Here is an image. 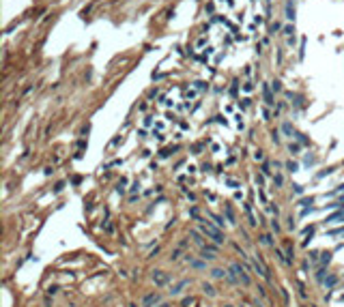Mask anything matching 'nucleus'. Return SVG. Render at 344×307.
Returning <instances> with one entry per match:
<instances>
[{"mask_svg":"<svg viewBox=\"0 0 344 307\" xmlns=\"http://www.w3.org/2000/svg\"><path fill=\"white\" fill-rule=\"evenodd\" d=\"M271 228H273L275 232H280V223H278V219H271Z\"/></svg>","mask_w":344,"mask_h":307,"instance_id":"obj_37","label":"nucleus"},{"mask_svg":"<svg viewBox=\"0 0 344 307\" xmlns=\"http://www.w3.org/2000/svg\"><path fill=\"white\" fill-rule=\"evenodd\" d=\"M187 286H189V281H187V279H181V281L176 283V286H172V288H170V296H179L181 292H183V288H187Z\"/></svg>","mask_w":344,"mask_h":307,"instance_id":"obj_4","label":"nucleus"},{"mask_svg":"<svg viewBox=\"0 0 344 307\" xmlns=\"http://www.w3.org/2000/svg\"><path fill=\"white\" fill-rule=\"evenodd\" d=\"M56 290H58V286H49V288H47L49 294H56Z\"/></svg>","mask_w":344,"mask_h":307,"instance_id":"obj_42","label":"nucleus"},{"mask_svg":"<svg viewBox=\"0 0 344 307\" xmlns=\"http://www.w3.org/2000/svg\"><path fill=\"white\" fill-rule=\"evenodd\" d=\"M282 131L286 133L288 138H293V133H295V129H293V125H291V123H284V125H282Z\"/></svg>","mask_w":344,"mask_h":307,"instance_id":"obj_18","label":"nucleus"},{"mask_svg":"<svg viewBox=\"0 0 344 307\" xmlns=\"http://www.w3.org/2000/svg\"><path fill=\"white\" fill-rule=\"evenodd\" d=\"M239 105H241V107H243V110H245V107H247V105H250V99H243V103H239Z\"/></svg>","mask_w":344,"mask_h":307,"instance_id":"obj_43","label":"nucleus"},{"mask_svg":"<svg viewBox=\"0 0 344 307\" xmlns=\"http://www.w3.org/2000/svg\"><path fill=\"white\" fill-rule=\"evenodd\" d=\"M312 202H314V198H312V196H310V198H301V200L297 202V206H310Z\"/></svg>","mask_w":344,"mask_h":307,"instance_id":"obj_22","label":"nucleus"},{"mask_svg":"<svg viewBox=\"0 0 344 307\" xmlns=\"http://www.w3.org/2000/svg\"><path fill=\"white\" fill-rule=\"evenodd\" d=\"M256 161H262V159H265V155H262V150H256Z\"/></svg>","mask_w":344,"mask_h":307,"instance_id":"obj_40","label":"nucleus"},{"mask_svg":"<svg viewBox=\"0 0 344 307\" xmlns=\"http://www.w3.org/2000/svg\"><path fill=\"white\" fill-rule=\"evenodd\" d=\"M157 307H170V303H159Z\"/></svg>","mask_w":344,"mask_h":307,"instance_id":"obj_46","label":"nucleus"},{"mask_svg":"<svg viewBox=\"0 0 344 307\" xmlns=\"http://www.w3.org/2000/svg\"><path fill=\"white\" fill-rule=\"evenodd\" d=\"M273 185H275V187H282V185H284V176L282 174H275L273 176Z\"/></svg>","mask_w":344,"mask_h":307,"instance_id":"obj_25","label":"nucleus"},{"mask_svg":"<svg viewBox=\"0 0 344 307\" xmlns=\"http://www.w3.org/2000/svg\"><path fill=\"white\" fill-rule=\"evenodd\" d=\"M200 221V228H202V232L207 234V236L211 238V241H215L217 245H224V241L226 238L221 236V232H219V228H213V225H209V223H205V219H198Z\"/></svg>","mask_w":344,"mask_h":307,"instance_id":"obj_1","label":"nucleus"},{"mask_svg":"<svg viewBox=\"0 0 344 307\" xmlns=\"http://www.w3.org/2000/svg\"><path fill=\"white\" fill-rule=\"evenodd\" d=\"M293 32H295V28H293V26H286V28H284V34H286V37H291Z\"/></svg>","mask_w":344,"mask_h":307,"instance_id":"obj_36","label":"nucleus"},{"mask_svg":"<svg viewBox=\"0 0 344 307\" xmlns=\"http://www.w3.org/2000/svg\"><path fill=\"white\" fill-rule=\"evenodd\" d=\"M271 88H273L275 92H280V90H282V82H280V80H275V82H271Z\"/></svg>","mask_w":344,"mask_h":307,"instance_id":"obj_33","label":"nucleus"},{"mask_svg":"<svg viewBox=\"0 0 344 307\" xmlns=\"http://www.w3.org/2000/svg\"><path fill=\"white\" fill-rule=\"evenodd\" d=\"M230 269H232V271H234V273H237V275H239V281H241V283H243V286H250V283H252V279H250V275H247V273H245V269H243V266H241V264H237V262H232V264H230Z\"/></svg>","mask_w":344,"mask_h":307,"instance_id":"obj_2","label":"nucleus"},{"mask_svg":"<svg viewBox=\"0 0 344 307\" xmlns=\"http://www.w3.org/2000/svg\"><path fill=\"white\" fill-rule=\"evenodd\" d=\"M159 301H161V296H159V294H155V292H151V294L144 299V305H142V307H155L157 303H159Z\"/></svg>","mask_w":344,"mask_h":307,"instance_id":"obj_5","label":"nucleus"},{"mask_svg":"<svg viewBox=\"0 0 344 307\" xmlns=\"http://www.w3.org/2000/svg\"><path fill=\"white\" fill-rule=\"evenodd\" d=\"M314 211H318V208H316V206H303V211H301V217H305V215L314 213Z\"/></svg>","mask_w":344,"mask_h":307,"instance_id":"obj_26","label":"nucleus"},{"mask_svg":"<svg viewBox=\"0 0 344 307\" xmlns=\"http://www.w3.org/2000/svg\"><path fill=\"white\" fill-rule=\"evenodd\" d=\"M299 150H301V146H299V144H288V152H291V155H299Z\"/></svg>","mask_w":344,"mask_h":307,"instance_id":"obj_21","label":"nucleus"},{"mask_svg":"<svg viewBox=\"0 0 344 307\" xmlns=\"http://www.w3.org/2000/svg\"><path fill=\"white\" fill-rule=\"evenodd\" d=\"M153 281H157V286H164L168 281V277L164 275V271H153Z\"/></svg>","mask_w":344,"mask_h":307,"instance_id":"obj_7","label":"nucleus"},{"mask_svg":"<svg viewBox=\"0 0 344 307\" xmlns=\"http://www.w3.org/2000/svg\"><path fill=\"white\" fill-rule=\"evenodd\" d=\"M299 307H305V305H299Z\"/></svg>","mask_w":344,"mask_h":307,"instance_id":"obj_50","label":"nucleus"},{"mask_svg":"<svg viewBox=\"0 0 344 307\" xmlns=\"http://www.w3.org/2000/svg\"><path fill=\"white\" fill-rule=\"evenodd\" d=\"M224 213H226V217H228L230 223H237V221H234V213H232V208H230V206H224Z\"/></svg>","mask_w":344,"mask_h":307,"instance_id":"obj_20","label":"nucleus"},{"mask_svg":"<svg viewBox=\"0 0 344 307\" xmlns=\"http://www.w3.org/2000/svg\"><path fill=\"white\" fill-rule=\"evenodd\" d=\"M129 307H138V305H135V303H131V305H129Z\"/></svg>","mask_w":344,"mask_h":307,"instance_id":"obj_48","label":"nucleus"},{"mask_svg":"<svg viewBox=\"0 0 344 307\" xmlns=\"http://www.w3.org/2000/svg\"><path fill=\"white\" fill-rule=\"evenodd\" d=\"M286 221H288V223H286V228H288V230H291V232H293V230H295V228H297V221H295V219H293V217H288Z\"/></svg>","mask_w":344,"mask_h":307,"instance_id":"obj_31","label":"nucleus"},{"mask_svg":"<svg viewBox=\"0 0 344 307\" xmlns=\"http://www.w3.org/2000/svg\"><path fill=\"white\" fill-rule=\"evenodd\" d=\"M260 241L265 243V245H273V236H271V234H262Z\"/></svg>","mask_w":344,"mask_h":307,"instance_id":"obj_27","label":"nucleus"},{"mask_svg":"<svg viewBox=\"0 0 344 307\" xmlns=\"http://www.w3.org/2000/svg\"><path fill=\"white\" fill-rule=\"evenodd\" d=\"M230 92L237 94V82H232V86H230Z\"/></svg>","mask_w":344,"mask_h":307,"instance_id":"obj_45","label":"nucleus"},{"mask_svg":"<svg viewBox=\"0 0 344 307\" xmlns=\"http://www.w3.org/2000/svg\"><path fill=\"white\" fill-rule=\"evenodd\" d=\"M62 187H65V183H58V185H56V189H54V191H56V193H58V191H62Z\"/></svg>","mask_w":344,"mask_h":307,"instance_id":"obj_44","label":"nucleus"},{"mask_svg":"<svg viewBox=\"0 0 344 307\" xmlns=\"http://www.w3.org/2000/svg\"><path fill=\"white\" fill-rule=\"evenodd\" d=\"M293 191H295V196H301L305 189H303V185H293Z\"/></svg>","mask_w":344,"mask_h":307,"instance_id":"obj_32","label":"nucleus"},{"mask_svg":"<svg viewBox=\"0 0 344 307\" xmlns=\"http://www.w3.org/2000/svg\"><path fill=\"white\" fill-rule=\"evenodd\" d=\"M314 279H316L318 283H323L325 279H327V269H325V266H320V269H318V273L314 275Z\"/></svg>","mask_w":344,"mask_h":307,"instance_id":"obj_12","label":"nucleus"},{"mask_svg":"<svg viewBox=\"0 0 344 307\" xmlns=\"http://www.w3.org/2000/svg\"><path fill=\"white\" fill-rule=\"evenodd\" d=\"M333 170H336V168H327V170H323V172H318V174H316V178H323V176H329V174H333Z\"/></svg>","mask_w":344,"mask_h":307,"instance_id":"obj_29","label":"nucleus"},{"mask_svg":"<svg viewBox=\"0 0 344 307\" xmlns=\"http://www.w3.org/2000/svg\"><path fill=\"white\" fill-rule=\"evenodd\" d=\"M286 97L293 101V105H301L303 103V94H299V92H286Z\"/></svg>","mask_w":344,"mask_h":307,"instance_id":"obj_8","label":"nucleus"},{"mask_svg":"<svg viewBox=\"0 0 344 307\" xmlns=\"http://www.w3.org/2000/svg\"><path fill=\"white\" fill-rule=\"evenodd\" d=\"M211 215V219H215V223H217V228H221V225H224V219H221L219 217V215H213V213H209Z\"/></svg>","mask_w":344,"mask_h":307,"instance_id":"obj_30","label":"nucleus"},{"mask_svg":"<svg viewBox=\"0 0 344 307\" xmlns=\"http://www.w3.org/2000/svg\"><path fill=\"white\" fill-rule=\"evenodd\" d=\"M293 138H295V140H299V142H301V144H305V146L310 144V140H307L303 133H299V131H295V133H293Z\"/></svg>","mask_w":344,"mask_h":307,"instance_id":"obj_19","label":"nucleus"},{"mask_svg":"<svg viewBox=\"0 0 344 307\" xmlns=\"http://www.w3.org/2000/svg\"><path fill=\"white\" fill-rule=\"evenodd\" d=\"M224 307H232V305H224Z\"/></svg>","mask_w":344,"mask_h":307,"instance_id":"obj_49","label":"nucleus"},{"mask_svg":"<svg viewBox=\"0 0 344 307\" xmlns=\"http://www.w3.org/2000/svg\"><path fill=\"white\" fill-rule=\"evenodd\" d=\"M286 20H291V22H295V0H288L286 2Z\"/></svg>","mask_w":344,"mask_h":307,"instance_id":"obj_6","label":"nucleus"},{"mask_svg":"<svg viewBox=\"0 0 344 307\" xmlns=\"http://www.w3.org/2000/svg\"><path fill=\"white\" fill-rule=\"evenodd\" d=\"M333 260V251H323L320 254V266H327Z\"/></svg>","mask_w":344,"mask_h":307,"instance_id":"obj_10","label":"nucleus"},{"mask_svg":"<svg viewBox=\"0 0 344 307\" xmlns=\"http://www.w3.org/2000/svg\"><path fill=\"white\" fill-rule=\"evenodd\" d=\"M329 236H340V234H344V228H333V230H329Z\"/></svg>","mask_w":344,"mask_h":307,"instance_id":"obj_28","label":"nucleus"},{"mask_svg":"<svg viewBox=\"0 0 344 307\" xmlns=\"http://www.w3.org/2000/svg\"><path fill=\"white\" fill-rule=\"evenodd\" d=\"M318 256H320V251H310V254H307V258H310L312 260V262H320V258H318Z\"/></svg>","mask_w":344,"mask_h":307,"instance_id":"obj_23","label":"nucleus"},{"mask_svg":"<svg viewBox=\"0 0 344 307\" xmlns=\"http://www.w3.org/2000/svg\"><path fill=\"white\" fill-rule=\"evenodd\" d=\"M284 168H286V170H288L291 174L299 172V163H297V161H286V163H284Z\"/></svg>","mask_w":344,"mask_h":307,"instance_id":"obj_14","label":"nucleus"},{"mask_svg":"<svg viewBox=\"0 0 344 307\" xmlns=\"http://www.w3.org/2000/svg\"><path fill=\"white\" fill-rule=\"evenodd\" d=\"M200 258H202V260H207V262H209V260H213V258H215V254H213V251H211V249H207V247H205V249H202V256H200Z\"/></svg>","mask_w":344,"mask_h":307,"instance_id":"obj_17","label":"nucleus"},{"mask_svg":"<svg viewBox=\"0 0 344 307\" xmlns=\"http://www.w3.org/2000/svg\"><path fill=\"white\" fill-rule=\"evenodd\" d=\"M340 204H344V196H342V198H340Z\"/></svg>","mask_w":344,"mask_h":307,"instance_id":"obj_47","label":"nucleus"},{"mask_svg":"<svg viewBox=\"0 0 344 307\" xmlns=\"http://www.w3.org/2000/svg\"><path fill=\"white\" fill-rule=\"evenodd\" d=\"M338 279H340V277H338V275H329V277L327 279H325V288H327V290H331V288H336V283H338Z\"/></svg>","mask_w":344,"mask_h":307,"instance_id":"obj_9","label":"nucleus"},{"mask_svg":"<svg viewBox=\"0 0 344 307\" xmlns=\"http://www.w3.org/2000/svg\"><path fill=\"white\" fill-rule=\"evenodd\" d=\"M196 86L200 88V90H205V88H209V84H205V82H196Z\"/></svg>","mask_w":344,"mask_h":307,"instance_id":"obj_41","label":"nucleus"},{"mask_svg":"<svg viewBox=\"0 0 344 307\" xmlns=\"http://www.w3.org/2000/svg\"><path fill=\"white\" fill-rule=\"evenodd\" d=\"M314 161H316V159H314V155H307V157H305V165H312Z\"/></svg>","mask_w":344,"mask_h":307,"instance_id":"obj_38","label":"nucleus"},{"mask_svg":"<svg viewBox=\"0 0 344 307\" xmlns=\"http://www.w3.org/2000/svg\"><path fill=\"white\" fill-rule=\"evenodd\" d=\"M262 174H271V170H269V163H262Z\"/></svg>","mask_w":344,"mask_h":307,"instance_id":"obj_39","label":"nucleus"},{"mask_svg":"<svg viewBox=\"0 0 344 307\" xmlns=\"http://www.w3.org/2000/svg\"><path fill=\"white\" fill-rule=\"evenodd\" d=\"M200 288H202V292H205V294H209V296H217V292H215V288H213V286H211V283H207V281H205V283H202V286H200Z\"/></svg>","mask_w":344,"mask_h":307,"instance_id":"obj_13","label":"nucleus"},{"mask_svg":"<svg viewBox=\"0 0 344 307\" xmlns=\"http://www.w3.org/2000/svg\"><path fill=\"white\" fill-rule=\"evenodd\" d=\"M189 305H194V299L189 296V299H183L181 301V307H189Z\"/></svg>","mask_w":344,"mask_h":307,"instance_id":"obj_35","label":"nucleus"},{"mask_svg":"<svg viewBox=\"0 0 344 307\" xmlns=\"http://www.w3.org/2000/svg\"><path fill=\"white\" fill-rule=\"evenodd\" d=\"M262 94H265V103H267V105H275V97H273V92H271L269 84H262Z\"/></svg>","mask_w":344,"mask_h":307,"instance_id":"obj_3","label":"nucleus"},{"mask_svg":"<svg viewBox=\"0 0 344 307\" xmlns=\"http://www.w3.org/2000/svg\"><path fill=\"white\" fill-rule=\"evenodd\" d=\"M271 142H275V144H280V131H271Z\"/></svg>","mask_w":344,"mask_h":307,"instance_id":"obj_34","label":"nucleus"},{"mask_svg":"<svg viewBox=\"0 0 344 307\" xmlns=\"http://www.w3.org/2000/svg\"><path fill=\"white\" fill-rule=\"evenodd\" d=\"M280 30H282V24H280V22H275V24H271L269 34H275V32H280Z\"/></svg>","mask_w":344,"mask_h":307,"instance_id":"obj_24","label":"nucleus"},{"mask_svg":"<svg viewBox=\"0 0 344 307\" xmlns=\"http://www.w3.org/2000/svg\"><path fill=\"white\" fill-rule=\"evenodd\" d=\"M189 234H192V236H194V241H196L198 245H202V247H205V238H202V234L198 232V230H192V232H189Z\"/></svg>","mask_w":344,"mask_h":307,"instance_id":"obj_15","label":"nucleus"},{"mask_svg":"<svg viewBox=\"0 0 344 307\" xmlns=\"http://www.w3.org/2000/svg\"><path fill=\"white\" fill-rule=\"evenodd\" d=\"M189 264H192L194 269H200V271H205V269H207V260H192Z\"/></svg>","mask_w":344,"mask_h":307,"instance_id":"obj_16","label":"nucleus"},{"mask_svg":"<svg viewBox=\"0 0 344 307\" xmlns=\"http://www.w3.org/2000/svg\"><path fill=\"white\" fill-rule=\"evenodd\" d=\"M211 277H213V279H224V277H228V271H224V269H211Z\"/></svg>","mask_w":344,"mask_h":307,"instance_id":"obj_11","label":"nucleus"}]
</instances>
